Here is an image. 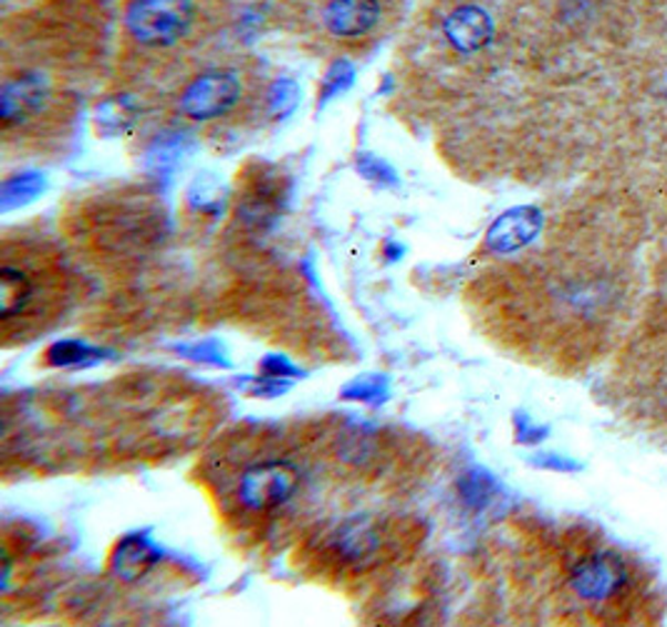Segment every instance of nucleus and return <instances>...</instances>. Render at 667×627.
I'll list each match as a JSON object with an SVG mask.
<instances>
[{
	"label": "nucleus",
	"mask_w": 667,
	"mask_h": 627,
	"mask_svg": "<svg viewBox=\"0 0 667 627\" xmlns=\"http://www.w3.org/2000/svg\"><path fill=\"white\" fill-rule=\"evenodd\" d=\"M637 575L623 555L611 550H597L583 557L570 573V587H573L580 600L590 605L621 607L625 615V605L630 607L637 595Z\"/></svg>",
	"instance_id": "1"
},
{
	"label": "nucleus",
	"mask_w": 667,
	"mask_h": 627,
	"mask_svg": "<svg viewBox=\"0 0 667 627\" xmlns=\"http://www.w3.org/2000/svg\"><path fill=\"white\" fill-rule=\"evenodd\" d=\"M192 0H131L125 25L143 45H170L192 25Z\"/></svg>",
	"instance_id": "2"
},
{
	"label": "nucleus",
	"mask_w": 667,
	"mask_h": 627,
	"mask_svg": "<svg viewBox=\"0 0 667 627\" xmlns=\"http://www.w3.org/2000/svg\"><path fill=\"white\" fill-rule=\"evenodd\" d=\"M298 482H301V476H298V470L290 462H260V466H253L243 472L238 485V498L248 510L265 513V510H273L293 498Z\"/></svg>",
	"instance_id": "3"
},
{
	"label": "nucleus",
	"mask_w": 667,
	"mask_h": 627,
	"mask_svg": "<svg viewBox=\"0 0 667 627\" xmlns=\"http://www.w3.org/2000/svg\"><path fill=\"white\" fill-rule=\"evenodd\" d=\"M240 81L236 73L210 71L192 81L180 95V113L192 121H212L226 115L240 101Z\"/></svg>",
	"instance_id": "4"
},
{
	"label": "nucleus",
	"mask_w": 667,
	"mask_h": 627,
	"mask_svg": "<svg viewBox=\"0 0 667 627\" xmlns=\"http://www.w3.org/2000/svg\"><path fill=\"white\" fill-rule=\"evenodd\" d=\"M288 202V182L280 178L275 168H260L250 182L246 192L238 200V213L250 226L268 228L273 226L278 216L283 213Z\"/></svg>",
	"instance_id": "5"
},
{
	"label": "nucleus",
	"mask_w": 667,
	"mask_h": 627,
	"mask_svg": "<svg viewBox=\"0 0 667 627\" xmlns=\"http://www.w3.org/2000/svg\"><path fill=\"white\" fill-rule=\"evenodd\" d=\"M543 228V213L538 208H512L490 226L486 245L492 253H515L533 240Z\"/></svg>",
	"instance_id": "6"
},
{
	"label": "nucleus",
	"mask_w": 667,
	"mask_h": 627,
	"mask_svg": "<svg viewBox=\"0 0 667 627\" xmlns=\"http://www.w3.org/2000/svg\"><path fill=\"white\" fill-rule=\"evenodd\" d=\"M160 547L145 533H131L115 543L111 553V573L123 583H138L160 563Z\"/></svg>",
	"instance_id": "7"
},
{
	"label": "nucleus",
	"mask_w": 667,
	"mask_h": 627,
	"mask_svg": "<svg viewBox=\"0 0 667 627\" xmlns=\"http://www.w3.org/2000/svg\"><path fill=\"white\" fill-rule=\"evenodd\" d=\"M492 18L480 6H460L442 21V33L460 53H478L492 38Z\"/></svg>",
	"instance_id": "8"
},
{
	"label": "nucleus",
	"mask_w": 667,
	"mask_h": 627,
	"mask_svg": "<svg viewBox=\"0 0 667 627\" xmlns=\"http://www.w3.org/2000/svg\"><path fill=\"white\" fill-rule=\"evenodd\" d=\"M323 21L335 38H363L381 21V0H331Z\"/></svg>",
	"instance_id": "9"
},
{
	"label": "nucleus",
	"mask_w": 667,
	"mask_h": 627,
	"mask_svg": "<svg viewBox=\"0 0 667 627\" xmlns=\"http://www.w3.org/2000/svg\"><path fill=\"white\" fill-rule=\"evenodd\" d=\"M48 101V83L41 75H21V79L8 81L3 85V95H0V115H3L6 125L25 123L33 118L35 113Z\"/></svg>",
	"instance_id": "10"
},
{
	"label": "nucleus",
	"mask_w": 667,
	"mask_h": 627,
	"mask_svg": "<svg viewBox=\"0 0 667 627\" xmlns=\"http://www.w3.org/2000/svg\"><path fill=\"white\" fill-rule=\"evenodd\" d=\"M190 150H192L190 135L178 130L163 133L150 143L148 153H145V173H148L153 180L168 182L180 170L183 160L188 158Z\"/></svg>",
	"instance_id": "11"
},
{
	"label": "nucleus",
	"mask_w": 667,
	"mask_h": 627,
	"mask_svg": "<svg viewBox=\"0 0 667 627\" xmlns=\"http://www.w3.org/2000/svg\"><path fill=\"white\" fill-rule=\"evenodd\" d=\"M381 547V533L373 518L355 515L347 518L345 523L337 527L335 533V550L341 553L347 563H365L378 553Z\"/></svg>",
	"instance_id": "12"
},
{
	"label": "nucleus",
	"mask_w": 667,
	"mask_h": 627,
	"mask_svg": "<svg viewBox=\"0 0 667 627\" xmlns=\"http://www.w3.org/2000/svg\"><path fill=\"white\" fill-rule=\"evenodd\" d=\"M108 358H115V353L108 347H95L79 337H63V341H53L45 347L43 360L51 368H63V370H85L95 368V365L105 363Z\"/></svg>",
	"instance_id": "13"
},
{
	"label": "nucleus",
	"mask_w": 667,
	"mask_h": 627,
	"mask_svg": "<svg viewBox=\"0 0 667 627\" xmlns=\"http://www.w3.org/2000/svg\"><path fill=\"white\" fill-rule=\"evenodd\" d=\"M188 206L206 218H218L228 206V188L212 173H200L188 188Z\"/></svg>",
	"instance_id": "14"
},
{
	"label": "nucleus",
	"mask_w": 667,
	"mask_h": 627,
	"mask_svg": "<svg viewBox=\"0 0 667 627\" xmlns=\"http://www.w3.org/2000/svg\"><path fill=\"white\" fill-rule=\"evenodd\" d=\"M138 121V108L131 98H105L95 108V130L103 138H118L128 133Z\"/></svg>",
	"instance_id": "15"
},
{
	"label": "nucleus",
	"mask_w": 667,
	"mask_h": 627,
	"mask_svg": "<svg viewBox=\"0 0 667 627\" xmlns=\"http://www.w3.org/2000/svg\"><path fill=\"white\" fill-rule=\"evenodd\" d=\"M390 378L385 373H363L345 383L341 388V400L347 403H363L371 408H381L390 400Z\"/></svg>",
	"instance_id": "16"
},
{
	"label": "nucleus",
	"mask_w": 667,
	"mask_h": 627,
	"mask_svg": "<svg viewBox=\"0 0 667 627\" xmlns=\"http://www.w3.org/2000/svg\"><path fill=\"white\" fill-rule=\"evenodd\" d=\"M45 186L48 182L43 173H35V170L18 173V176L8 178L3 182V188H0V208H3V213H8V210L28 206V202H33L35 198L43 196Z\"/></svg>",
	"instance_id": "17"
},
{
	"label": "nucleus",
	"mask_w": 667,
	"mask_h": 627,
	"mask_svg": "<svg viewBox=\"0 0 667 627\" xmlns=\"http://www.w3.org/2000/svg\"><path fill=\"white\" fill-rule=\"evenodd\" d=\"M498 480L482 468H470L466 476L458 480V493L470 510H486L498 495Z\"/></svg>",
	"instance_id": "18"
},
{
	"label": "nucleus",
	"mask_w": 667,
	"mask_h": 627,
	"mask_svg": "<svg viewBox=\"0 0 667 627\" xmlns=\"http://www.w3.org/2000/svg\"><path fill=\"white\" fill-rule=\"evenodd\" d=\"M33 295V283L28 281V275L15 268H3L0 273V305H3V321H11L28 305Z\"/></svg>",
	"instance_id": "19"
},
{
	"label": "nucleus",
	"mask_w": 667,
	"mask_h": 627,
	"mask_svg": "<svg viewBox=\"0 0 667 627\" xmlns=\"http://www.w3.org/2000/svg\"><path fill=\"white\" fill-rule=\"evenodd\" d=\"M173 351H176L180 358L198 365H208V368H218V370L233 368V360H230L226 345H222L218 337H208V341H196L186 345H173Z\"/></svg>",
	"instance_id": "20"
},
{
	"label": "nucleus",
	"mask_w": 667,
	"mask_h": 627,
	"mask_svg": "<svg viewBox=\"0 0 667 627\" xmlns=\"http://www.w3.org/2000/svg\"><path fill=\"white\" fill-rule=\"evenodd\" d=\"M233 388L240 390L243 395H250V398H260V400H275L283 398L285 393L293 388V380H283V378H270V375H238L233 380Z\"/></svg>",
	"instance_id": "21"
},
{
	"label": "nucleus",
	"mask_w": 667,
	"mask_h": 627,
	"mask_svg": "<svg viewBox=\"0 0 667 627\" xmlns=\"http://www.w3.org/2000/svg\"><path fill=\"white\" fill-rule=\"evenodd\" d=\"M355 81V65L347 61V58H337L331 65L321 81V93H317V103L325 105L331 103L337 95H343L345 91H351V85Z\"/></svg>",
	"instance_id": "22"
},
{
	"label": "nucleus",
	"mask_w": 667,
	"mask_h": 627,
	"mask_svg": "<svg viewBox=\"0 0 667 627\" xmlns=\"http://www.w3.org/2000/svg\"><path fill=\"white\" fill-rule=\"evenodd\" d=\"M355 170L361 173V176L371 182V186L381 188V190H390V188L400 186V176L395 173L390 163L373 156V153H357Z\"/></svg>",
	"instance_id": "23"
},
{
	"label": "nucleus",
	"mask_w": 667,
	"mask_h": 627,
	"mask_svg": "<svg viewBox=\"0 0 667 627\" xmlns=\"http://www.w3.org/2000/svg\"><path fill=\"white\" fill-rule=\"evenodd\" d=\"M298 101H301V88H298L295 81L290 79L275 81L273 88L268 93L270 115H273L275 121L288 118V115L298 108Z\"/></svg>",
	"instance_id": "24"
},
{
	"label": "nucleus",
	"mask_w": 667,
	"mask_h": 627,
	"mask_svg": "<svg viewBox=\"0 0 667 627\" xmlns=\"http://www.w3.org/2000/svg\"><path fill=\"white\" fill-rule=\"evenodd\" d=\"M258 370L263 375H270V378H283V380H295V378H308V373L303 368L288 358V355L280 353H268L260 358Z\"/></svg>",
	"instance_id": "25"
},
{
	"label": "nucleus",
	"mask_w": 667,
	"mask_h": 627,
	"mask_svg": "<svg viewBox=\"0 0 667 627\" xmlns=\"http://www.w3.org/2000/svg\"><path fill=\"white\" fill-rule=\"evenodd\" d=\"M512 428H515V440L520 446H538V442H543L550 432L545 426H538V422L530 420L525 412H515Z\"/></svg>",
	"instance_id": "26"
},
{
	"label": "nucleus",
	"mask_w": 667,
	"mask_h": 627,
	"mask_svg": "<svg viewBox=\"0 0 667 627\" xmlns=\"http://www.w3.org/2000/svg\"><path fill=\"white\" fill-rule=\"evenodd\" d=\"M528 462L533 468L555 470V472H575V470H580L577 462H573L570 458H563V456H555V452H538V456L528 458Z\"/></svg>",
	"instance_id": "27"
},
{
	"label": "nucleus",
	"mask_w": 667,
	"mask_h": 627,
	"mask_svg": "<svg viewBox=\"0 0 667 627\" xmlns=\"http://www.w3.org/2000/svg\"><path fill=\"white\" fill-rule=\"evenodd\" d=\"M403 253H405V250L398 243H388V245H385V258H388V263H395V260H400Z\"/></svg>",
	"instance_id": "28"
}]
</instances>
